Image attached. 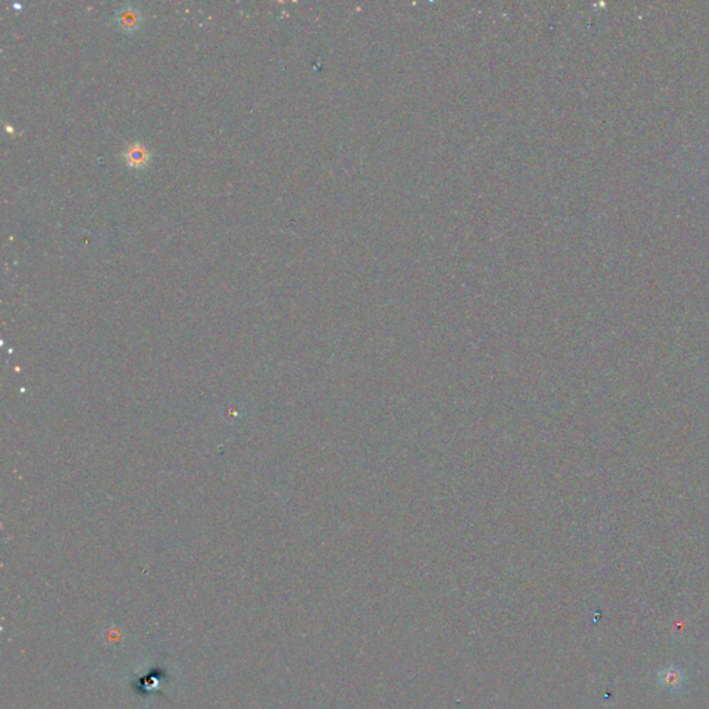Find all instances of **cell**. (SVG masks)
<instances>
[{
	"label": "cell",
	"mask_w": 709,
	"mask_h": 709,
	"mask_svg": "<svg viewBox=\"0 0 709 709\" xmlns=\"http://www.w3.org/2000/svg\"><path fill=\"white\" fill-rule=\"evenodd\" d=\"M122 157H124L125 164L129 168L142 169V168L147 166V164L150 161V151L146 144L139 143V142H132L125 147Z\"/></svg>",
	"instance_id": "6da1fadb"
},
{
	"label": "cell",
	"mask_w": 709,
	"mask_h": 709,
	"mask_svg": "<svg viewBox=\"0 0 709 709\" xmlns=\"http://www.w3.org/2000/svg\"><path fill=\"white\" fill-rule=\"evenodd\" d=\"M657 679L664 688L669 691H679L684 686L686 675L679 666H666L658 672Z\"/></svg>",
	"instance_id": "7a4b0ae2"
},
{
	"label": "cell",
	"mask_w": 709,
	"mask_h": 709,
	"mask_svg": "<svg viewBox=\"0 0 709 709\" xmlns=\"http://www.w3.org/2000/svg\"><path fill=\"white\" fill-rule=\"evenodd\" d=\"M142 21L140 12L133 5H127L117 12V23L124 31H135Z\"/></svg>",
	"instance_id": "3957f363"
}]
</instances>
